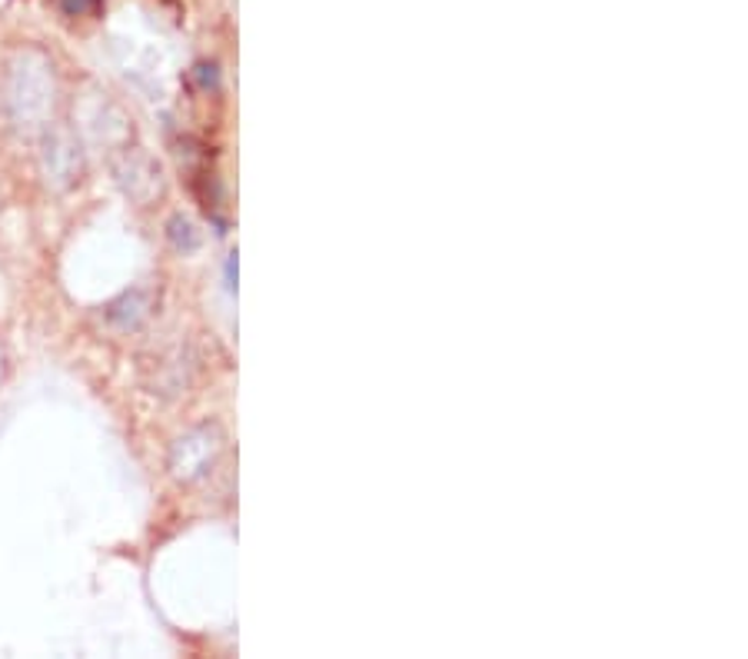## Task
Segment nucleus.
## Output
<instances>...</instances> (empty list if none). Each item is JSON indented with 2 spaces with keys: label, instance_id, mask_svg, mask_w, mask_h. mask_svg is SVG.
<instances>
[{
  "label": "nucleus",
  "instance_id": "nucleus-1",
  "mask_svg": "<svg viewBox=\"0 0 748 659\" xmlns=\"http://www.w3.org/2000/svg\"><path fill=\"white\" fill-rule=\"evenodd\" d=\"M54 107V70L44 54L21 51L8 67V110L21 131L47 127Z\"/></svg>",
  "mask_w": 748,
  "mask_h": 659
},
{
  "label": "nucleus",
  "instance_id": "nucleus-4",
  "mask_svg": "<svg viewBox=\"0 0 748 659\" xmlns=\"http://www.w3.org/2000/svg\"><path fill=\"white\" fill-rule=\"evenodd\" d=\"M116 180L120 187L127 190L137 203H150L154 197H160L164 180H160V167L154 157H147L144 150H131L116 164Z\"/></svg>",
  "mask_w": 748,
  "mask_h": 659
},
{
  "label": "nucleus",
  "instance_id": "nucleus-2",
  "mask_svg": "<svg viewBox=\"0 0 748 659\" xmlns=\"http://www.w3.org/2000/svg\"><path fill=\"white\" fill-rule=\"evenodd\" d=\"M41 167L44 177L54 190H67L70 183L80 180L83 170V154H80V141L67 124H51L44 131L41 141Z\"/></svg>",
  "mask_w": 748,
  "mask_h": 659
},
{
  "label": "nucleus",
  "instance_id": "nucleus-5",
  "mask_svg": "<svg viewBox=\"0 0 748 659\" xmlns=\"http://www.w3.org/2000/svg\"><path fill=\"white\" fill-rule=\"evenodd\" d=\"M107 316H110V323H116V326H123V330H134V326H141V323L150 316V297L141 293V290L123 293L116 303H110Z\"/></svg>",
  "mask_w": 748,
  "mask_h": 659
},
{
  "label": "nucleus",
  "instance_id": "nucleus-3",
  "mask_svg": "<svg viewBox=\"0 0 748 659\" xmlns=\"http://www.w3.org/2000/svg\"><path fill=\"white\" fill-rule=\"evenodd\" d=\"M216 457H220V433L213 426H197V429L183 433L177 444H174V450H170V470H174L177 480L193 483V480H200L213 467Z\"/></svg>",
  "mask_w": 748,
  "mask_h": 659
},
{
  "label": "nucleus",
  "instance_id": "nucleus-7",
  "mask_svg": "<svg viewBox=\"0 0 748 659\" xmlns=\"http://www.w3.org/2000/svg\"><path fill=\"white\" fill-rule=\"evenodd\" d=\"M97 8V0H60V11L67 18H83Z\"/></svg>",
  "mask_w": 748,
  "mask_h": 659
},
{
  "label": "nucleus",
  "instance_id": "nucleus-6",
  "mask_svg": "<svg viewBox=\"0 0 748 659\" xmlns=\"http://www.w3.org/2000/svg\"><path fill=\"white\" fill-rule=\"evenodd\" d=\"M167 234H170V244L177 250H183V254H190V250L200 247V234L193 227V220H187V216H174L170 224H167Z\"/></svg>",
  "mask_w": 748,
  "mask_h": 659
}]
</instances>
